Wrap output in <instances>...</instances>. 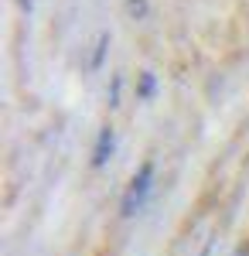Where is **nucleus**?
Wrapping results in <instances>:
<instances>
[{
  "label": "nucleus",
  "mask_w": 249,
  "mask_h": 256,
  "mask_svg": "<svg viewBox=\"0 0 249 256\" xmlns=\"http://www.w3.org/2000/svg\"><path fill=\"white\" fill-rule=\"evenodd\" d=\"M154 188V160H144L140 168H136V174L130 178V184H126V192H123V202H120V216L123 218H134L140 208H144V202L150 195Z\"/></svg>",
  "instance_id": "1"
},
{
  "label": "nucleus",
  "mask_w": 249,
  "mask_h": 256,
  "mask_svg": "<svg viewBox=\"0 0 249 256\" xmlns=\"http://www.w3.org/2000/svg\"><path fill=\"white\" fill-rule=\"evenodd\" d=\"M113 150H116V130L113 126H102L99 130V137H96V147H92V168H106L110 164V158H113Z\"/></svg>",
  "instance_id": "2"
},
{
  "label": "nucleus",
  "mask_w": 249,
  "mask_h": 256,
  "mask_svg": "<svg viewBox=\"0 0 249 256\" xmlns=\"http://www.w3.org/2000/svg\"><path fill=\"white\" fill-rule=\"evenodd\" d=\"M154 92H157V79H154V72H140V76H136V99L147 102V99H154Z\"/></svg>",
  "instance_id": "3"
},
{
  "label": "nucleus",
  "mask_w": 249,
  "mask_h": 256,
  "mask_svg": "<svg viewBox=\"0 0 249 256\" xmlns=\"http://www.w3.org/2000/svg\"><path fill=\"white\" fill-rule=\"evenodd\" d=\"M123 14H126L130 20H147L150 4H147V0H123Z\"/></svg>",
  "instance_id": "4"
},
{
  "label": "nucleus",
  "mask_w": 249,
  "mask_h": 256,
  "mask_svg": "<svg viewBox=\"0 0 249 256\" xmlns=\"http://www.w3.org/2000/svg\"><path fill=\"white\" fill-rule=\"evenodd\" d=\"M106 48H110V34L102 31V34H99V41H96V52H92V62H89L92 68H102V58H106Z\"/></svg>",
  "instance_id": "5"
},
{
  "label": "nucleus",
  "mask_w": 249,
  "mask_h": 256,
  "mask_svg": "<svg viewBox=\"0 0 249 256\" xmlns=\"http://www.w3.org/2000/svg\"><path fill=\"white\" fill-rule=\"evenodd\" d=\"M120 89H123V76H113V82H110V92H106L110 106H120Z\"/></svg>",
  "instance_id": "6"
}]
</instances>
